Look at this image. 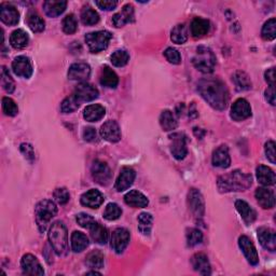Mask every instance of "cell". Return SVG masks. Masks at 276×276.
<instances>
[{
	"label": "cell",
	"instance_id": "obj_1",
	"mask_svg": "<svg viewBox=\"0 0 276 276\" xmlns=\"http://www.w3.org/2000/svg\"><path fill=\"white\" fill-rule=\"evenodd\" d=\"M201 96L214 109L225 110L229 104V91L227 85L220 79L205 78L198 84Z\"/></svg>",
	"mask_w": 276,
	"mask_h": 276
},
{
	"label": "cell",
	"instance_id": "obj_2",
	"mask_svg": "<svg viewBox=\"0 0 276 276\" xmlns=\"http://www.w3.org/2000/svg\"><path fill=\"white\" fill-rule=\"evenodd\" d=\"M252 183V177L242 170H233L229 174L222 175L218 178L217 186L220 192H238L245 191Z\"/></svg>",
	"mask_w": 276,
	"mask_h": 276
},
{
	"label": "cell",
	"instance_id": "obj_3",
	"mask_svg": "<svg viewBox=\"0 0 276 276\" xmlns=\"http://www.w3.org/2000/svg\"><path fill=\"white\" fill-rule=\"evenodd\" d=\"M49 242L58 256H65L68 252V234L67 228L62 221L52 223L49 230Z\"/></svg>",
	"mask_w": 276,
	"mask_h": 276
},
{
	"label": "cell",
	"instance_id": "obj_4",
	"mask_svg": "<svg viewBox=\"0 0 276 276\" xmlns=\"http://www.w3.org/2000/svg\"><path fill=\"white\" fill-rule=\"evenodd\" d=\"M57 214V207L53 201L42 200L35 207V217L40 232H44L51 220Z\"/></svg>",
	"mask_w": 276,
	"mask_h": 276
},
{
	"label": "cell",
	"instance_id": "obj_5",
	"mask_svg": "<svg viewBox=\"0 0 276 276\" xmlns=\"http://www.w3.org/2000/svg\"><path fill=\"white\" fill-rule=\"evenodd\" d=\"M192 64L201 72L212 73L216 66V56L210 48L201 46L192 58Z\"/></svg>",
	"mask_w": 276,
	"mask_h": 276
},
{
	"label": "cell",
	"instance_id": "obj_6",
	"mask_svg": "<svg viewBox=\"0 0 276 276\" xmlns=\"http://www.w3.org/2000/svg\"><path fill=\"white\" fill-rule=\"evenodd\" d=\"M111 38L113 35L107 31L93 32L85 35V42L92 53H99L107 49Z\"/></svg>",
	"mask_w": 276,
	"mask_h": 276
},
{
	"label": "cell",
	"instance_id": "obj_7",
	"mask_svg": "<svg viewBox=\"0 0 276 276\" xmlns=\"http://www.w3.org/2000/svg\"><path fill=\"white\" fill-rule=\"evenodd\" d=\"M91 173L94 180L101 186L109 185L111 181V178H113V173H111L109 166L105 162L100 160H96L93 162Z\"/></svg>",
	"mask_w": 276,
	"mask_h": 276
},
{
	"label": "cell",
	"instance_id": "obj_8",
	"mask_svg": "<svg viewBox=\"0 0 276 276\" xmlns=\"http://www.w3.org/2000/svg\"><path fill=\"white\" fill-rule=\"evenodd\" d=\"M170 139V152L177 160H183L188 153L187 139L181 133H174L169 136Z\"/></svg>",
	"mask_w": 276,
	"mask_h": 276
},
{
	"label": "cell",
	"instance_id": "obj_9",
	"mask_svg": "<svg viewBox=\"0 0 276 276\" xmlns=\"http://www.w3.org/2000/svg\"><path fill=\"white\" fill-rule=\"evenodd\" d=\"M188 206L196 218H202L205 213L204 199L198 189L192 188L188 193Z\"/></svg>",
	"mask_w": 276,
	"mask_h": 276
},
{
	"label": "cell",
	"instance_id": "obj_10",
	"mask_svg": "<svg viewBox=\"0 0 276 276\" xmlns=\"http://www.w3.org/2000/svg\"><path fill=\"white\" fill-rule=\"evenodd\" d=\"M130 243V232L124 228H119L111 235V248L117 253H122Z\"/></svg>",
	"mask_w": 276,
	"mask_h": 276
},
{
	"label": "cell",
	"instance_id": "obj_11",
	"mask_svg": "<svg viewBox=\"0 0 276 276\" xmlns=\"http://www.w3.org/2000/svg\"><path fill=\"white\" fill-rule=\"evenodd\" d=\"M99 89L93 84H89L87 82H81L74 88L73 95L76 96L78 101L81 102H91L99 98Z\"/></svg>",
	"mask_w": 276,
	"mask_h": 276
},
{
	"label": "cell",
	"instance_id": "obj_12",
	"mask_svg": "<svg viewBox=\"0 0 276 276\" xmlns=\"http://www.w3.org/2000/svg\"><path fill=\"white\" fill-rule=\"evenodd\" d=\"M250 116L251 108L247 101L244 99H238L233 103L232 108H231V118H232L234 121H244Z\"/></svg>",
	"mask_w": 276,
	"mask_h": 276
},
{
	"label": "cell",
	"instance_id": "obj_13",
	"mask_svg": "<svg viewBox=\"0 0 276 276\" xmlns=\"http://www.w3.org/2000/svg\"><path fill=\"white\" fill-rule=\"evenodd\" d=\"M12 69L17 76L25 79L31 78L33 74L32 63L29 61V58L24 55H21L14 58V61L12 63Z\"/></svg>",
	"mask_w": 276,
	"mask_h": 276
},
{
	"label": "cell",
	"instance_id": "obj_14",
	"mask_svg": "<svg viewBox=\"0 0 276 276\" xmlns=\"http://www.w3.org/2000/svg\"><path fill=\"white\" fill-rule=\"evenodd\" d=\"M21 266H22V271H23V273L26 275H43L44 274V271L38 259H37L35 256L31 255V253H27V255L23 256L21 261Z\"/></svg>",
	"mask_w": 276,
	"mask_h": 276
},
{
	"label": "cell",
	"instance_id": "obj_15",
	"mask_svg": "<svg viewBox=\"0 0 276 276\" xmlns=\"http://www.w3.org/2000/svg\"><path fill=\"white\" fill-rule=\"evenodd\" d=\"M238 245H240V248L242 249L248 262L252 265H257L259 262V256L255 245L252 244L250 238L246 235H242L238 238Z\"/></svg>",
	"mask_w": 276,
	"mask_h": 276
},
{
	"label": "cell",
	"instance_id": "obj_16",
	"mask_svg": "<svg viewBox=\"0 0 276 276\" xmlns=\"http://www.w3.org/2000/svg\"><path fill=\"white\" fill-rule=\"evenodd\" d=\"M101 135L109 143H118L121 139V131L119 124L113 120L105 122L101 128Z\"/></svg>",
	"mask_w": 276,
	"mask_h": 276
},
{
	"label": "cell",
	"instance_id": "obj_17",
	"mask_svg": "<svg viewBox=\"0 0 276 276\" xmlns=\"http://www.w3.org/2000/svg\"><path fill=\"white\" fill-rule=\"evenodd\" d=\"M136 173L132 167H123L120 171L118 179L115 183V188L118 192H122L126 189H129L135 180Z\"/></svg>",
	"mask_w": 276,
	"mask_h": 276
},
{
	"label": "cell",
	"instance_id": "obj_18",
	"mask_svg": "<svg viewBox=\"0 0 276 276\" xmlns=\"http://www.w3.org/2000/svg\"><path fill=\"white\" fill-rule=\"evenodd\" d=\"M0 20L3 23L9 26H14L19 23L20 13L18 12L16 7L10 4H2L0 6Z\"/></svg>",
	"mask_w": 276,
	"mask_h": 276
},
{
	"label": "cell",
	"instance_id": "obj_19",
	"mask_svg": "<svg viewBox=\"0 0 276 276\" xmlns=\"http://www.w3.org/2000/svg\"><path fill=\"white\" fill-rule=\"evenodd\" d=\"M258 240L264 249L268 251H275L276 235L274 230L264 227L258 229Z\"/></svg>",
	"mask_w": 276,
	"mask_h": 276
},
{
	"label": "cell",
	"instance_id": "obj_20",
	"mask_svg": "<svg viewBox=\"0 0 276 276\" xmlns=\"http://www.w3.org/2000/svg\"><path fill=\"white\" fill-rule=\"evenodd\" d=\"M103 203H104V197L102 193L96 189L88 190L87 192L83 193L81 197V204L85 207L92 208V210L99 208Z\"/></svg>",
	"mask_w": 276,
	"mask_h": 276
},
{
	"label": "cell",
	"instance_id": "obj_21",
	"mask_svg": "<svg viewBox=\"0 0 276 276\" xmlns=\"http://www.w3.org/2000/svg\"><path fill=\"white\" fill-rule=\"evenodd\" d=\"M213 165L220 168H228L231 165L229 149L226 145L218 147L213 153Z\"/></svg>",
	"mask_w": 276,
	"mask_h": 276
},
{
	"label": "cell",
	"instance_id": "obj_22",
	"mask_svg": "<svg viewBox=\"0 0 276 276\" xmlns=\"http://www.w3.org/2000/svg\"><path fill=\"white\" fill-rule=\"evenodd\" d=\"M134 7L132 5H125L120 12L116 13L113 17V23L116 27L120 28L125 24L134 22Z\"/></svg>",
	"mask_w": 276,
	"mask_h": 276
},
{
	"label": "cell",
	"instance_id": "obj_23",
	"mask_svg": "<svg viewBox=\"0 0 276 276\" xmlns=\"http://www.w3.org/2000/svg\"><path fill=\"white\" fill-rule=\"evenodd\" d=\"M91 74V67L85 63H74L69 67L68 78L76 81H85Z\"/></svg>",
	"mask_w": 276,
	"mask_h": 276
},
{
	"label": "cell",
	"instance_id": "obj_24",
	"mask_svg": "<svg viewBox=\"0 0 276 276\" xmlns=\"http://www.w3.org/2000/svg\"><path fill=\"white\" fill-rule=\"evenodd\" d=\"M256 199L259 205L264 210H270L275 205V195L274 191L267 188H258L256 190Z\"/></svg>",
	"mask_w": 276,
	"mask_h": 276
},
{
	"label": "cell",
	"instance_id": "obj_25",
	"mask_svg": "<svg viewBox=\"0 0 276 276\" xmlns=\"http://www.w3.org/2000/svg\"><path fill=\"white\" fill-rule=\"evenodd\" d=\"M191 264L193 268H195V271H197L200 274L211 275L212 273L210 261H208V258L205 253H202V252L196 253V255L191 259Z\"/></svg>",
	"mask_w": 276,
	"mask_h": 276
},
{
	"label": "cell",
	"instance_id": "obj_26",
	"mask_svg": "<svg viewBox=\"0 0 276 276\" xmlns=\"http://www.w3.org/2000/svg\"><path fill=\"white\" fill-rule=\"evenodd\" d=\"M235 208L238 212V214L241 215V217L243 218L245 223H247V225H250V223H252L256 220L257 218L256 211L253 210L247 202H245V201H242V200L236 201Z\"/></svg>",
	"mask_w": 276,
	"mask_h": 276
},
{
	"label": "cell",
	"instance_id": "obj_27",
	"mask_svg": "<svg viewBox=\"0 0 276 276\" xmlns=\"http://www.w3.org/2000/svg\"><path fill=\"white\" fill-rule=\"evenodd\" d=\"M124 202L134 208H144L149 204L147 197L137 190H132L129 193H126L124 197Z\"/></svg>",
	"mask_w": 276,
	"mask_h": 276
},
{
	"label": "cell",
	"instance_id": "obj_28",
	"mask_svg": "<svg viewBox=\"0 0 276 276\" xmlns=\"http://www.w3.org/2000/svg\"><path fill=\"white\" fill-rule=\"evenodd\" d=\"M211 28L210 21L205 19L197 18L192 21L190 29H191V35L195 37V38H202L205 35L208 34Z\"/></svg>",
	"mask_w": 276,
	"mask_h": 276
},
{
	"label": "cell",
	"instance_id": "obj_29",
	"mask_svg": "<svg viewBox=\"0 0 276 276\" xmlns=\"http://www.w3.org/2000/svg\"><path fill=\"white\" fill-rule=\"evenodd\" d=\"M67 2H63V0H49L43 4V10L46 14L50 18H56L66 10Z\"/></svg>",
	"mask_w": 276,
	"mask_h": 276
},
{
	"label": "cell",
	"instance_id": "obj_30",
	"mask_svg": "<svg viewBox=\"0 0 276 276\" xmlns=\"http://www.w3.org/2000/svg\"><path fill=\"white\" fill-rule=\"evenodd\" d=\"M100 82L103 86H106L109 88L117 87L119 83V78L117 73L108 66H105L101 72Z\"/></svg>",
	"mask_w": 276,
	"mask_h": 276
},
{
	"label": "cell",
	"instance_id": "obj_31",
	"mask_svg": "<svg viewBox=\"0 0 276 276\" xmlns=\"http://www.w3.org/2000/svg\"><path fill=\"white\" fill-rule=\"evenodd\" d=\"M257 178L261 185L263 186H273L276 181L275 173L270 168L265 165H259L257 167Z\"/></svg>",
	"mask_w": 276,
	"mask_h": 276
},
{
	"label": "cell",
	"instance_id": "obj_32",
	"mask_svg": "<svg viewBox=\"0 0 276 276\" xmlns=\"http://www.w3.org/2000/svg\"><path fill=\"white\" fill-rule=\"evenodd\" d=\"M28 41L29 37L24 29H17V31H14L10 36L11 46L17 50L26 48L28 46Z\"/></svg>",
	"mask_w": 276,
	"mask_h": 276
},
{
	"label": "cell",
	"instance_id": "obj_33",
	"mask_svg": "<svg viewBox=\"0 0 276 276\" xmlns=\"http://www.w3.org/2000/svg\"><path fill=\"white\" fill-rule=\"evenodd\" d=\"M89 230V233H91V237L92 240L98 243V244H101V245H104L106 244L107 241H108V230L103 227L101 223L99 222H95L94 225L88 229Z\"/></svg>",
	"mask_w": 276,
	"mask_h": 276
},
{
	"label": "cell",
	"instance_id": "obj_34",
	"mask_svg": "<svg viewBox=\"0 0 276 276\" xmlns=\"http://www.w3.org/2000/svg\"><path fill=\"white\" fill-rule=\"evenodd\" d=\"M106 114V110L101 105H89L83 111V117L88 122H98Z\"/></svg>",
	"mask_w": 276,
	"mask_h": 276
},
{
	"label": "cell",
	"instance_id": "obj_35",
	"mask_svg": "<svg viewBox=\"0 0 276 276\" xmlns=\"http://www.w3.org/2000/svg\"><path fill=\"white\" fill-rule=\"evenodd\" d=\"M88 246V238L85 234L79 231H74L71 234V249L74 252L83 251Z\"/></svg>",
	"mask_w": 276,
	"mask_h": 276
},
{
	"label": "cell",
	"instance_id": "obj_36",
	"mask_svg": "<svg viewBox=\"0 0 276 276\" xmlns=\"http://www.w3.org/2000/svg\"><path fill=\"white\" fill-rule=\"evenodd\" d=\"M27 24L34 33H41L46 28L44 21L36 11H29L27 14Z\"/></svg>",
	"mask_w": 276,
	"mask_h": 276
},
{
	"label": "cell",
	"instance_id": "obj_37",
	"mask_svg": "<svg viewBox=\"0 0 276 276\" xmlns=\"http://www.w3.org/2000/svg\"><path fill=\"white\" fill-rule=\"evenodd\" d=\"M160 125L163 131L169 132L177 128V121L174 114L170 110H163L160 116Z\"/></svg>",
	"mask_w": 276,
	"mask_h": 276
},
{
	"label": "cell",
	"instance_id": "obj_38",
	"mask_svg": "<svg viewBox=\"0 0 276 276\" xmlns=\"http://www.w3.org/2000/svg\"><path fill=\"white\" fill-rule=\"evenodd\" d=\"M170 39L177 44H182L188 40V28L185 24L176 25L170 32Z\"/></svg>",
	"mask_w": 276,
	"mask_h": 276
},
{
	"label": "cell",
	"instance_id": "obj_39",
	"mask_svg": "<svg viewBox=\"0 0 276 276\" xmlns=\"http://www.w3.org/2000/svg\"><path fill=\"white\" fill-rule=\"evenodd\" d=\"M138 230L140 231V233H143L144 235H149L151 232L152 229V223H153V217L151 214L149 213H141L138 218Z\"/></svg>",
	"mask_w": 276,
	"mask_h": 276
},
{
	"label": "cell",
	"instance_id": "obj_40",
	"mask_svg": "<svg viewBox=\"0 0 276 276\" xmlns=\"http://www.w3.org/2000/svg\"><path fill=\"white\" fill-rule=\"evenodd\" d=\"M100 21L99 13L96 12L91 7H84L83 10L81 11V22L82 24L86 26H91L98 24Z\"/></svg>",
	"mask_w": 276,
	"mask_h": 276
},
{
	"label": "cell",
	"instance_id": "obj_41",
	"mask_svg": "<svg viewBox=\"0 0 276 276\" xmlns=\"http://www.w3.org/2000/svg\"><path fill=\"white\" fill-rule=\"evenodd\" d=\"M233 82L238 91H246L251 88V81L247 73L243 71H236L233 76Z\"/></svg>",
	"mask_w": 276,
	"mask_h": 276
},
{
	"label": "cell",
	"instance_id": "obj_42",
	"mask_svg": "<svg viewBox=\"0 0 276 276\" xmlns=\"http://www.w3.org/2000/svg\"><path fill=\"white\" fill-rule=\"evenodd\" d=\"M85 264L91 268H102L104 266V255L99 250L91 251L85 258Z\"/></svg>",
	"mask_w": 276,
	"mask_h": 276
},
{
	"label": "cell",
	"instance_id": "obj_43",
	"mask_svg": "<svg viewBox=\"0 0 276 276\" xmlns=\"http://www.w3.org/2000/svg\"><path fill=\"white\" fill-rule=\"evenodd\" d=\"M261 36L264 40H274L276 37V20L270 19L265 22L262 31H261Z\"/></svg>",
	"mask_w": 276,
	"mask_h": 276
},
{
	"label": "cell",
	"instance_id": "obj_44",
	"mask_svg": "<svg viewBox=\"0 0 276 276\" xmlns=\"http://www.w3.org/2000/svg\"><path fill=\"white\" fill-rule=\"evenodd\" d=\"M79 107H80V102L78 101L76 96L72 94L62 102L61 110L64 114H70V113H73V111H76Z\"/></svg>",
	"mask_w": 276,
	"mask_h": 276
},
{
	"label": "cell",
	"instance_id": "obj_45",
	"mask_svg": "<svg viewBox=\"0 0 276 276\" xmlns=\"http://www.w3.org/2000/svg\"><path fill=\"white\" fill-rule=\"evenodd\" d=\"M121 215H122V210L116 203H109L106 206L105 211H104V218L109 221L119 219Z\"/></svg>",
	"mask_w": 276,
	"mask_h": 276
},
{
	"label": "cell",
	"instance_id": "obj_46",
	"mask_svg": "<svg viewBox=\"0 0 276 276\" xmlns=\"http://www.w3.org/2000/svg\"><path fill=\"white\" fill-rule=\"evenodd\" d=\"M130 61V55L125 50H117L111 55V63L116 67H123Z\"/></svg>",
	"mask_w": 276,
	"mask_h": 276
},
{
	"label": "cell",
	"instance_id": "obj_47",
	"mask_svg": "<svg viewBox=\"0 0 276 276\" xmlns=\"http://www.w3.org/2000/svg\"><path fill=\"white\" fill-rule=\"evenodd\" d=\"M78 29V22L76 17L73 14H68L66 16L65 19L63 20V31L64 33L71 35L73 33H76Z\"/></svg>",
	"mask_w": 276,
	"mask_h": 276
},
{
	"label": "cell",
	"instance_id": "obj_48",
	"mask_svg": "<svg viewBox=\"0 0 276 276\" xmlns=\"http://www.w3.org/2000/svg\"><path fill=\"white\" fill-rule=\"evenodd\" d=\"M186 237H187V244L190 247H193V246H197L203 242V234L199 229H189L187 231V234H186Z\"/></svg>",
	"mask_w": 276,
	"mask_h": 276
},
{
	"label": "cell",
	"instance_id": "obj_49",
	"mask_svg": "<svg viewBox=\"0 0 276 276\" xmlns=\"http://www.w3.org/2000/svg\"><path fill=\"white\" fill-rule=\"evenodd\" d=\"M2 85L7 93H13L16 89V83L6 67H3L2 69Z\"/></svg>",
	"mask_w": 276,
	"mask_h": 276
},
{
	"label": "cell",
	"instance_id": "obj_50",
	"mask_svg": "<svg viewBox=\"0 0 276 276\" xmlns=\"http://www.w3.org/2000/svg\"><path fill=\"white\" fill-rule=\"evenodd\" d=\"M3 110L6 116L14 117L19 113V108L17 106L16 102H14L10 98H4L3 99Z\"/></svg>",
	"mask_w": 276,
	"mask_h": 276
},
{
	"label": "cell",
	"instance_id": "obj_51",
	"mask_svg": "<svg viewBox=\"0 0 276 276\" xmlns=\"http://www.w3.org/2000/svg\"><path fill=\"white\" fill-rule=\"evenodd\" d=\"M76 220H77L78 225L80 227L85 228V229H89L96 222L95 219L92 217V216H89V215H87L85 213L78 214L77 217H76Z\"/></svg>",
	"mask_w": 276,
	"mask_h": 276
},
{
	"label": "cell",
	"instance_id": "obj_52",
	"mask_svg": "<svg viewBox=\"0 0 276 276\" xmlns=\"http://www.w3.org/2000/svg\"><path fill=\"white\" fill-rule=\"evenodd\" d=\"M164 56L166 57V59L170 64L178 65L181 62L180 54H179V52L174 48H167L165 51H164Z\"/></svg>",
	"mask_w": 276,
	"mask_h": 276
},
{
	"label": "cell",
	"instance_id": "obj_53",
	"mask_svg": "<svg viewBox=\"0 0 276 276\" xmlns=\"http://www.w3.org/2000/svg\"><path fill=\"white\" fill-rule=\"evenodd\" d=\"M53 197L58 204L64 205L69 201V192L66 188H57L53 193Z\"/></svg>",
	"mask_w": 276,
	"mask_h": 276
},
{
	"label": "cell",
	"instance_id": "obj_54",
	"mask_svg": "<svg viewBox=\"0 0 276 276\" xmlns=\"http://www.w3.org/2000/svg\"><path fill=\"white\" fill-rule=\"evenodd\" d=\"M264 150H265V155H266L267 160L271 163L275 164L276 163V152H275V143L273 140L267 141V143L265 144Z\"/></svg>",
	"mask_w": 276,
	"mask_h": 276
},
{
	"label": "cell",
	"instance_id": "obj_55",
	"mask_svg": "<svg viewBox=\"0 0 276 276\" xmlns=\"http://www.w3.org/2000/svg\"><path fill=\"white\" fill-rule=\"evenodd\" d=\"M21 151L24 154L25 158L29 161H34L35 159V151L32 145L29 144H22L21 145Z\"/></svg>",
	"mask_w": 276,
	"mask_h": 276
},
{
	"label": "cell",
	"instance_id": "obj_56",
	"mask_svg": "<svg viewBox=\"0 0 276 276\" xmlns=\"http://www.w3.org/2000/svg\"><path fill=\"white\" fill-rule=\"evenodd\" d=\"M95 4H96V6L99 7L100 9L106 10V11L114 10L116 7L118 6L117 2H111V0H103V2H96Z\"/></svg>",
	"mask_w": 276,
	"mask_h": 276
},
{
	"label": "cell",
	"instance_id": "obj_57",
	"mask_svg": "<svg viewBox=\"0 0 276 276\" xmlns=\"http://www.w3.org/2000/svg\"><path fill=\"white\" fill-rule=\"evenodd\" d=\"M264 77H265V81L267 82L268 86H275V68L272 67V68L267 69L264 72Z\"/></svg>",
	"mask_w": 276,
	"mask_h": 276
},
{
	"label": "cell",
	"instance_id": "obj_58",
	"mask_svg": "<svg viewBox=\"0 0 276 276\" xmlns=\"http://www.w3.org/2000/svg\"><path fill=\"white\" fill-rule=\"evenodd\" d=\"M265 99L271 104L272 106H275V86H268L265 89Z\"/></svg>",
	"mask_w": 276,
	"mask_h": 276
},
{
	"label": "cell",
	"instance_id": "obj_59",
	"mask_svg": "<svg viewBox=\"0 0 276 276\" xmlns=\"http://www.w3.org/2000/svg\"><path fill=\"white\" fill-rule=\"evenodd\" d=\"M82 136L85 141H93L96 138V131L93 128H85Z\"/></svg>",
	"mask_w": 276,
	"mask_h": 276
},
{
	"label": "cell",
	"instance_id": "obj_60",
	"mask_svg": "<svg viewBox=\"0 0 276 276\" xmlns=\"http://www.w3.org/2000/svg\"><path fill=\"white\" fill-rule=\"evenodd\" d=\"M86 275H101V273L96 272V271H92V272H87Z\"/></svg>",
	"mask_w": 276,
	"mask_h": 276
}]
</instances>
